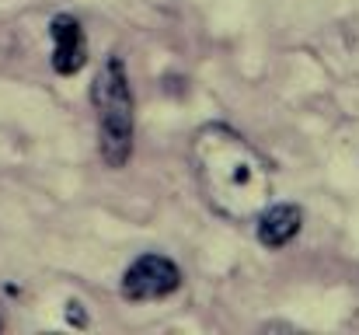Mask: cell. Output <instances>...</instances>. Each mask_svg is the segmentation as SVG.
<instances>
[{"instance_id": "6da1fadb", "label": "cell", "mask_w": 359, "mask_h": 335, "mask_svg": "<svg viewBox=\"0 0 359 335\" xmlns=\"http://www.w3.org/2000/svg\"><path fill=\"white\" fill-rule=\"evenodd\" d=\"M192 168L206 203L227 217L255 221L272 196V171L265 157L224 122H210L192 136Z\"/></svg>"}, {"instance_id": "7a4b0ae2", "label": "cell", "mask_w": 359, "mask_h": 335, "mask_svg": "<svg viewBox=\"0 0 359 335\" xmlns=\"http://www.w3.org/2000/svg\"><path fill=\"white\" fill-rule=\"evenodd\" d=\"M91 105L98 112L102 157L109 168H122L133 150V91H129L126 67L119 56H109L105 67L95 74Z\"/></svg>"}, {"instance_id": "3957f363", "label": "cell", "mask_w": 359, "mask_h": 335, "mask_svg": "<svg viewBox=\"0 0 359 335\" xmlns=\"http://www.w3.org/2000/svg\"><path fill=\"white\" fill-rule=\"evenodd\" d=\"M182 283V272L171 258L164 255H143L136 258L126 276H122V294L129 301H161L168 294H175Z\"/></svg>"}, {"instance_id": "277c9868", "label": "cell", "mask_w": 359, "mask_h": 335, "mask_svg": "<svg viewBox=\"0 0 359 335\" xmlns=\"http://www.w3.org/2000/svg\"><path fill=\"white\" fill-rule=\"evenodd\" d=\"M49 35H53V70L77 74L88 63V42H84V28L77 25V18L56 14L49 21Z\"/></svg>"}, {"instance_id": "5b68a950", "label": "cell", "mask_w": 359, "mask_h": 335, "mask_svg": "<svg viewBox=\"0 0 359 335\" xmlns=\"http://www.w3.org/2000/svg\"><path fill=\"white\" fill-rule=\"evenodd\" d=\"M300 223H304V210L293 206V203L265 206L258 214V241L265 248H283V244H290L300 234Z\"/></svg>"}]
</instances>
